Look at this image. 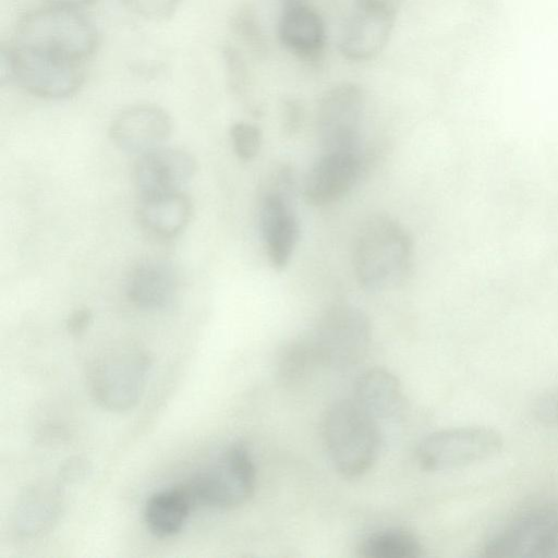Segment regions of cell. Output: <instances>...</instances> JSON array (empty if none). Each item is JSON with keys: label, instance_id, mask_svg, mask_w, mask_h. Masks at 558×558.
<instances>
[{"label": "cell", "instance_id": "6da1fadb", "mask_svg": "<svg viewBox=\"0 0 558 558\" xmlns=\"http://www.w3.org/2000/svg\"><path fill=\"white\" fill-rule=\"evenodd\" d=\"M413 254L404 227L387 214H373L360 225L353 243V267L366 291H383L401 283Z\"/></svg>", "mask_w": 558, "mask_h": 558}, {"label": "cell", "instance_id": "7a4b0ae2", "mask_svg": "<svg viewBox=\"0 0 558 558\" xmlns=\"http://www.w3.org/2000/svg\"><path fill=\"white\" fill-rule=\"evenodd\" d=\"M14 44L84 64L97 50L99 35L76 8L51 4L20 17Z\"/></svg>", "mask_w": 558, "mask_h": 558}, {"label": "cell", "instance_id": "3957f363", "mask_svg": "<svg viewBox=\"0 0 558 558\" xmlns=\"http://www.w3.org/2000/svg\"><path fill=\"white\" fill-rule=\"evenodd\" d=\"M380 425L354 400L333 403L323 420V438L336 470L356 477L375 463L380 448Z\"/></svg>", "mask_w": 558, "mask_h": 558}, {"label": "cell", "instance_id": "277c9868", "mask_svg": "<svg viewBox=\"0 0 558 558\" xmlns=\"http://www.w3.org/2000/svg\"><path fill=\"white\" fill-rule=\"evenodd\" d=\"M150 366L148 352L137 344L119 343L106 349L88 369L93 399L111 412L133 409L142 398Z\"/></svg>", "mask_w": 558, "mask_h": 558}, {"label": "cell", "instance_id": "5b68a950", "mask_svg": "<svg viewBox=\"0 0 558 558\" xmlns=\"http://www.w3.org/2000/svg\"><path fill=\"white\" fill-rule=\"evenodd\" d=\"M84 78L83 63L15 44L1 47V84L14 83L34 96L62 99L74 95L83 85Z\"/></svg>", "mask_w": 558, "mask_h": 558}, {"label": "cell", "instance_id": "8992f818", "mask_svg": "<svg viewBox=\"0 0 558 558\" xmlns=\"http://www.w3.org/2000/svg\"><path fill=\"white\" fill-rule=\"evenodd\" d=\"M255 484L256 470L252 454L245 445L236 442L184 486L194 505L232 509L252 497Z\"/></svg>", "mask_w": 558, "mask_h": 558}, {"label": "cell", "instance_id": "52a82bcc", "mask_svg": "<svg viewBox=\"0 0 558 558\" xmlns=\"http://www.w3.org/2000/svg\"><path fill=\"white\" fill-rule=\"evenodd\" d=\"M317 362L333 368H348L365 355L371 341L366 314L350 303L328 307L310 338Z\"/></svg>", "mask_w": 558, "mask_h": 558}, {"label": "cell", "instance_id": "ba28073f", "mask_svg": "<svg viewBox=\"0 0 558 558\" xmlns=\"http://www.w3.org/2000/svg\"><path fill=\"white\" fill-rule=\"evenodd\" d=\"M293 177L280 168L272 174L263 194L258 220L262 238L271 266L282 270L296 246L300 225L292 205Z\"/></svg>", "mask_w": 558, "mask_h": 558}, {"label": "cell", "instance_id": "9c48e42d", "mask_svg": "<svg viewBox=\"0 0 558 558\" xmlns=\"http://www.w3.org/2000/svg\"><path fill=\"white\" fill-rule=\"evenodd\" d=\"M501 435L489 427L469 426L435 432L417 448L421 468L429 472L463 468L496 454Z\"/></svg>", "mask_w": 558, "mask_h": 558}, {"label": "cell", "instance_id": "30bf717a", "mask_svg": "<svg viewBox=\"0 0 558 558\" xmlns=\"http://www.w3.org/2000/svg\"><path fill=\"white\" fill-rule=\"evenodd\" d=\"M365 99L353 83H341L322 97L316 126L323 151L361 153V128Z\"/></svg>", "mask_w": 558, "mask_h": 558}, {"label": "cell", "instance_id": "8fae6325", "mask_svg": "<svg viewBox=\"0 0 558 558\" xmlns=\"http://www.w3.org/2000/svg\"><path fill=\"white\" fill-rule=\"evenodd\" d=\"M196 170V160L189 151L161 146L140 155L133 179L140 198H144L182 192Z\"/></svg>", "mask_w": 558, "mask_h": 558}, {"label": "cell", "instance_id": "7c38bea8", "mask_svg": "<svg viewBox=\"0 0 558 558\" xmlns=\"http://www.w3.org/2000/svg\"><path fill=\"white\" fill-rule=\"evenodd\" d=\"M168 112L153 104H138L121 110L112 120L109 135L121 150L142 155L161 147L170 137Z\"/></svg>", "mask_w": 558, "mask_h": 558}, {"label": "cell", "instance_id": "4fadbf2b", "mask_svg": "<svg viewBox=\"0 0 558 558\" xmlns=\"http://www.w3.org/2000/svg\"><path fill=\"white\" fill-rule=\"evenodd\" d=\"M361 166V153L323 151L305 179L306 202L315 206L337 202L353 187Z\"/></svg>", "mask_w": 558, "mask_h": 558}, {"label": "cell", "instance_id": "5bb4252c", "mask_svg": "<svg viewBox=\"0 0 558 558\" xmlns=\"http://www.w3.org/2000/svg\"><path fill=\"white\" fill-rule=\"evenodd\" d=\"M64 505L61 487L40 482L25 488L12 512V527L22 539H34L49 533L59 521Z\"/></svg>", "mask_w": 558, "mask_h": 558}, {"label": "cell", "instance_id": "9a60e30c", "mask_svg": "<svg viewBox=\"0 0 558 558\" xmlns=\"http://www.w3.org/2000/svg\"><path fill=\"white\" fill-rule=\"evenodd\" d=\"M395 16L389 12L356 5L340 36L341 53L353 61L374 58L388 43Z\"/></svg>", "mask_w": 558, "mask_h": 558}, {"label": "cell", "instance_id": "2e32d148", "mask_svg": "<svg viewBox=\"0 0 558 558\" xmlns=\"http://www.w3.org/2000/svg\"><path fill=\"white\" fill-rule=\"evenodd\" d=\"M558 517L550 507L533 509L522 513L485 546V555L497 557H536L537 548Z\"/></svg>", "mask_w": 558, "mask_h": 558}, {"label": "cell", "instance_id": "e0dca14e", "mask_svg": "<svg viewBox=\"0 0 558 558\" xmlns=\"http://www.w3.org/2000/svg\"><path fill=\"white\" fill-rule=\"evenodd\" d=\"M178 292V277L171 264L161 259H144L130 271L125 282L128 299L144 310L169 306Z\"/></svg>", "mask_w": 558, "mask_h": 558}, {"label": "cell", "instance_id": "ac0fdd59", "mask_svg": "<svg viewBox=\"0 0 558 558\" xmlns=\"http://www.w3.org/2000/svg\"><path fill=\"white\" fill-rule=\"evenodd\" d=\"M279 38L296 57L315 60L323 52L326 43L323 19L303 1L287 4L279 22Z\"/></svg>", "mask_w": 558, "mask_h": 558}, {"label": "cell", "instance_id": "d6986e66", "mask_svg": "<svg viewBox=\"0 0 558 558\" xmlns=\"http://www.w3.org/2000/svg\"><path fill=\"white\" fill-rule=\"evenodd\" d=\"M354 401L378 424L396 421L404 411L401 384L393 374L383 368L366 371L359 377Z\"/></svg>", "mask_w": 558, "mask_h": 558}, {"label": "cell", "instance_id": "ffe728a7", "mask_svg": "<svg viewBox=\"0 0 558 558\" xmlns=\"http://www.w3.org/2000/svg\"><path fill=\"white\" fill-rule=\"evenodd\" d=\"M137 216L141 225L161 239L179 235L192 216L191 199L183 192L141 198Z\"/></svg>", "mask_w": 558, "mask_h": 558}, {"label": "cell", "instance_id": "44dd1931", "mask_svg": "<svg viewBox=\"0 0 558 558\" xmlns=\"http://www.w3.org/2000/svg\"><path fill=\"white\" fill-rule=\"evenodd\" d=\"M193 506L194 502L184 485L156 492L147 499L144 508L147 530L159 538L178 534Z\"/></svg>", "mask_w": 558, "mask_h": 558}, {"label": "cell", "instance_id": "7402d4cb", "mask_svg": "<svg viewBox=\"0 0 558 558\" xmlns=\"http://www.w3.org/2000/svg\"><path fill=\"white\" fill-rule=\"evenodd\" d=\"M359 550L365 558H417L422 545L410 531L388 527L368 534Z\"/></svg>", "mask_w": 558, "mask_h": 558}, {"label": "cell", "instance_id": "603a6c76", "mask_svg": "<svg viewBox=\"0 0 558 558\" xmlns=\"http://www.w3.org/2000/svg\"><path fill=\"white\" fill-rule=\"evenodd\" d=\"M230 26L239 39L254 52H263L265 40L256 14L247 7L238 9L231 17Z\"/></svg>", "mask_w": 558, "mask_h": 558}, {"label": "cell", "instance_id": "cb8c5ba5", "mask_svg": "<svg viewBox=\"0 0 558 558\" xmlns=\"http://www.w3.org/2000/svg\"><path fill=\"white\" fill-rule=\"evenodd\" d=\"M230 138L234 154L243 161L252 160L262 146L260 130L248 122L239 121L230 128Z\"/></svg>", "mask_w": 558, "mask_h": 558}, {"label": "cell", "instance_id": "d4e9b609", "mask_svg": "<svg viewBox=\"0 0 558 558\" xmlns=\"http://www.w3.org/2000/svg\"><path fill=\"white\" fill-rule=\"evenodd\" d=\"M132 13L151 21L170 17L179 5L180 0H121Z\"/></svg>", "mask_w": 558, "mask_h": 558}, {"label": "cell", "instance_id": "484cf974", "mask_svg": "<svg viewBox=\"0 0 558 558\" xmlns=\"http://www.w3.org/2000/svg\"><path fill=\"white\" fill-rule=\"evenodd\" d=\"M222 56L230 88L234 94L243 95L247 88L248 73L242 56L230 46L223 48Z\"/></svg>", "mask_w": 558, "mask_h": 558}, {"label": "cell", "instance_id": "4316f807", "mask_svg": "<svg viewBox=\"0 0 558 558\" xmlns=\"http://www.w3.org/2000/svg\"><path fill=\"white\" fill-rule=\"evenodd\" d=\"M534 413L542 423L558 427V388L538 398L534 405Z\"/></svg>", "mask_w": 558, "mask_h": 558}, {"label": "cell", "instance_id": "83f0119b", "mask_svg": "<svg viewBox=\"0 0 558 558\" xmlns=\"http://www.w3.org/2000/svg\"><path fill=\"white\" fill-rule=\"evenodd\" d=\"M536 557L558 558V517L544 535L537 548Z\"/></svg>", "mask_w": 558, "mask_h": 558}, {"label": "cell", "instance_id": "f1b7e54d", "mask_svg": "<svg viewBox=\"0 0 558 558\" xmlns=\"http://www.w3.org/2000/svg\"><path fill=\"white\" fill-rule=\"evenodd\" d=\"M92 312L88 308H77L71 313L66 320L68 331L72 335H80L92 323Z\"/></svg>", "mask_w": 558, "mask_h": 558}, {"label": "cell", "instance_id": "f546056e", "mask_svg": "<svg viewBox=\"0 0 558 558\" xmlns=\"http://www.w3.org/2000/svg\"><path fill=\"white\" fill-rule=\"evenodd\" d=\"M402 0H356V5L396 14Z\"/></svg>", "mask_w": 558, "mask_h": 558}, {"label": "cell", "instance_id": "4dcf8cb0", "mask_svg": "<svg viewBox=\"0 0 558 558\" xmlns=\"http://www.w3.org/2000/svg\"><path fill=\"white\" fill-rule=\"evenodd\" d=\"M301 112L298 105L294 102L287 104L284 113V130L288 134H292L296 131L300 124Z\"/></svg>", "mask_w": 558, "mask_h": 558}, {"label": "cell", "instance_id": "1f68e13d", "mask_svg": "<svg viewBox=\"0 0 558 558\" xmlns=\"http://www.w3.org/2000/svg\"><path fill=\"white\" fill-rule=\"evenodd\" d=\"M51 4L54 5H63V7H70V8H78L83 5L90 4L95 2L96 0H47Z\"/></svg>", "mask_w": 558, "mask_h": 558}, {"label": "cell", "instance_id": "d6a6232c", "mask_svg": "<svg viewBox=\"0 0 558 558\" xmlns=\"http://www.w3.org/2000/svg\"><path fill=\"white\" fill-rule=\"evenodd\" d=\"M296 2H302V0H284V5L291 4V3H296Z\"/></svg>", "mask_w": 558, "mask_h": 558}]
</instances>
